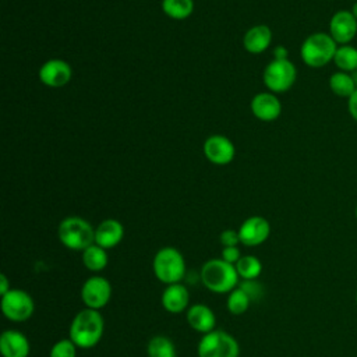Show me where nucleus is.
Returning <instances> with one entry per match:
<instances>
[{
	"label": "nucleus",
	"instance_id": "f704fd0d",
	"mask_svg": "<svg viewBox=\"0 0 357 357\" xmlns=\"http://www.w3.org/2000/svg\"><path fill=\"white\" fill-rule=\"evenodd\" d=\"M351 74V77H353V79H354V84H356V86H357V70H354L353 73H350Z\"/></svg>",
	"mask_w": 357,
	"mask_h": 357
},
{
	"label": "nucleus",
	"instance_id": "2eb2a0df",
	"mask_svg": "<svg viewBox=\"0 0 357 357\" xmlns=\"http://www.w3.org/2000/svg\"><path fill=\"white\" fill-rule=\"evenodd\" d=\"M0 351L3 357H28L29 342L20 331L8 329L0 336Z\"/></svg>",
	"mask_w": 357,
	"mask_h": 357
},
{
	"label": "nucleus",
	"instance_id": "20e7f679",
	"mask_svg": "<svg viewBox=\"0 0 357 357\" xmlns=\"http://www.w3.org/2000/svg\"><path fill=\"white\" fill-rule=\"evenodd\" d=\"M59 238L67 248L84 251L89 245L95 244V230L85 219L70 216L60 223Z\"/></svg>",
	"mask_w": 357,
	"mask_h": 357
},
{
	"label": "nucleus",
	"instance_id": "e433bc0d",
	"mask_svg": "<svg viewBox=\"0 0 357 357\" xmlns=\"http://www.w3.org/2000/svg\"><path fill=\"white\" fill-rule=\"evenodd\" d=\"M356 303H357V293H356Z\"/></svg>",
	"mask_w": 357,
	"mask_h": 357
},
{
	"label": "nucleus",
	"instance_id": "72a5a7b5",
	"mask_svg": "<svg viewBox=\"0 0 357 357\" xmlns=\"http://www.w3.org/2000/svg\"><path fill=\"white\" fill-rule=\"evenodd\" d=\"M350 11L353 13V15H354V17H356V20H357V1L351 6V10H350Z\"/></svg>",
	"mask_w": 357,
	"mask_h": 357
},
{
	"label": "nucleus",
	"instance_id": "aec40b11",
	"mask_svg": "<svg viewBox=\"0 0 357 357\" xmlns=\"http://www.w3.org/2000/svg\"><path fill=\"white\" fill-rule=\"evenodd\" d=\"M329 88L336 96L346 99L357 89L351 74L344 71H336L329 77Z\"/></svg>",
	"mask_w": 357,
	"mask_h": 357
},
{
	"label": "nucleus",
	"instance_id": "4be33fe9",
	"mask_svg": "<svg viewBox=\"0 0 357 357\" xmlns=\"http://www.w3.org/2000/svg\"><path fill=\"white\" fill-rule=\"evenodd\" d=\"M82 262L86 269L99 272L107 265V254L106 250L98 244H92L82 251Z\"/></svg>",
	"mask_w": 357,
	"mask_h": 357
},
{
	"label": "nucleus",
	"instance_id": "5701e85b",
	"mask_svg": "<svg viewBox=\"0 0 357 357\" xmlns=\"http://www.w3.org/2000/svg\"><path fill=\"white\" fill-rule=\"evenodd\" d=\"M163 13L173 20H184L191 15L194 10L192 0H163Z\"/></svg>",
	"mask_w": 357,
	"mask_h": 357
},
{
	"label": "nucleus",
	"instance_id": "0eeeda50",
	"mask_svg": "<svg viewBox=\"0 0 357 357\" xmlns=\"http://www.w3.org/2000/svg\"><path fill=\"white\" fill-rule=\"evenodd\" d=\"M296 66L287 60H272L264 71V84L272 92H284L290 89L296 81Z\"/></svg>",
	"mask_w": 357,
	"mask_h": 357
},
{
	"label": "nucleus",
	"instance_id": "393cba45",
	"mask_svg": "<svg viewBox=\"0 0 357 357\" xmlns=\"http://www.w3.org/2000/svg\"><path fill=\"white\" fill-rule=\"evenodd\" d=\"M234 266L238 276L243 279H257L262 271L261 261L252 255L241 257Z\"/></svg>",
	"mask_w": 357,
	"mask_h": 357
},
{
	"label": "nucleus",
	"instance_id": "1a4fd4ad",
	"mask_svg": "<svg viewBox=\"0 0 357 357\" xmlns=\"http://www.w3.org/2000/svg\"><path fill=\"white\" fill-rule=\"evenodd\" d=\"M112 297V286L107 279L102 276L89 278L81 289V298L86 308L99 310L105 307Z\"/></svg>",
	"mask_w": 357,
	"mask_h": 357
},
{
	"label": "nucleus",
	"instance_id": "39448f33",
	"mask_svg": "<svg viewBox=\"0 0 357 357\" xmlns=\"http://www.w3.org/2000/svg\"><path fill=\"white\" fill-rule=\"evenodd\" d=\"M155 276L166 283H180L185 273V262L181 252L173 247L160 248L153 257L152 262Z\"/></svg>",
	"mask_w": 357,
	"mask_h": 357
},
{
	"label": "nucleus",
	"instance_id": "cd10ccee",
	"mask_svg": "<svg viewBox=\"0 0 357 357\" xmlns=\"http://www.w3.org/2000/svg\"><path fill=\"white\" fill-rule=\"evenodd\" d=\"M240 289L250 297L251 301H257L262 297L264 294V287L259 282L255 279H244L240 284Z\"/></svg>",
	"mask_w": 357,
	"mask_h": 357
},
{
	"label": "nucleus",
	"instance_id": "2f4dec72",
	"mask_svg": "<svg viewBox=\"0 0 357 357\" xmlns=\"http://www.w3.org/2000/svg\"><path fill=\"white\" fill-rule=\"evenodd\" d=\"M289 52L284 46H276L273 49V60H287Z\"/></svg>",
	"mask_w": 357,
	"mask_h": 357
},
{
	"label": "nucleus",
	"instance_id": "a211bd4d",
	"mask_svg": "<svg viewBox=\"0 0 357 357\" xmlns=\"http://www.w3.org/2000/svg\"><path fill=\"white\" fill-rule=\"evenodd\" d=\"M187 322L197 332L208 333L213 331L216 318L209 307L204 304H194L187 310Z\"/></svg>",
	"mask_w": 357,
	"mask_h": 357
},
{
	"label": "nucleus",
	"instance_id": "ddd939ff",
	"mask_svg": "<svg viewBox=\"0 0 357 357\" xmlns=\"http://www.w3.org/2000/svg\"><path fill=\"white\" fill-rule=\"evenodd\" d=\"M39 78L47 86H64L71 79V67L64 60L52 59L40 67Z\"/></svg>",
	"mask_w": 357,
	"mask_h": 357
},
{
	"label": "nucleus",
	"instance_id": "412c9836",
	"mask_svg": "<svg viewBox=\"0 0 357 357\" xmlns=\"http://www.w3.org/2000/svg\"><path fill=\"white\" fill-rule=\"evenodd\" d=\"M333 63L339 68V71L353 73L354 70H357V47L351 45L337 46Z\"/></svg>",
	"mask_w": 357,
	"mask_h": 357
},
{
	"label": "nucleus",
	"instance_id": "7ed1b4c3",
	"mask_svg": "<svg viewBox=\"0 0 357 357\" xmlns=\"http://www.w3.org/2000/svg\"><path fill=\"white\" fill-rule=\"evenodd\" d=\"M201 280L213 293H230L238 280L233 264L220 259H209L201 269Z\"/></svg>",
	"mask_w": 357,
	"mask_h": 357
},
{
	"label": "nucleus",
	"instance_id": "473e14b6",
	"mask_svg": "<svg viewBox=\"0 0 357 357\" xmlns=\"http://www.w3.org/2000/svg\"><path fill=\"white\" fill-rule=\"evenodd\" d=\"M8 280H7V276L4 273L0 275V294H6L8 291Z\"/></svg>",
	"mask_w": 357,
	"mask_h": 357
},
{
	"label": "nucleus",
	"instance_id": "dca6fc26",
	"mask_svg": "<svg viewBox=\"0 0 357 357\" xmlns=\"http://www.w3.org/2000/svg\"><path fill=\"white\" fill-rule=\"evenodd\" d=\"M123 225L116 219H106L95 229V244L105 250L113 248L123 240Z\"/></svg>",
	"mask_w": 357,
	"mask_h": 357
},
{
	"label": "nucleus",
	"instance_id": "f257e3e1",
	"mask_svg": "<svg viewBox=\"0 0 357 357\" xmlns=\"http://www.w3.org/2000/svg\"><path fill=\"white\" fill-rule=\"evenodd\" d=\"M103 318L98 310L85 308L79 311L70 326V339L77 347H93L103 335Z\"/></svg>",
	"mask_w": 357,
	"mask_h": 357
},
{
	"label": "nucleus",
	"instance_id": "9b49d317",
	"mask_svg": "<svg viewBox=\"0 0 357 357\" xmlns=\"http://www.w3.org/2000/svg\"><path fill=\"white\" fill-rule=\"evenodd\" d=\"M271 233L269 222L262 216H251L244 220L238 229L240 243L248 247L262 244Z\"/></svg>",
	"mask_w": 357,
	"mask_h": 357
},
{
	"label": "nucleus",
	"instance_id": "f8f14e48",
	"mask_svg": "<svg viewBox=\"0 0 357 357\" xmlns=\"http://www.w3.org/2000/svg\"><path fill=\"white\" fill-rule=\"evenodd\" d=\"M204 152L209 162L215 165H227L234 158V145L223 135H212L204 144Z\"/></svg>",
	"mask_w": 357,
	"mask_h": 357
},
{
	"label": "nucleus",
	"instance_id": "bb28decb",
	"mask_svg": "<svg viewBox=\"0 0 357 357\" xmlns=\"http://www.w3.org/2000/svg\"><path fill=\"white\" fill-rule=\"evenodd\" d=\"M77 346L71 339H63L56 342L52 349L49 357H75Z\"/></svg>",
	"mask_w": 357,
	"mask_h": 357
},
{
	"label": "nucleus",
	"instance_id": "f3484780",
	"mask_svg": "<svg viewBox=\"0 0 357 357\" xmlns=\"http://www.w3.org/2000/svg\"><path fill=\"white\" fill-rule=\"evenodd\" d=\"M190 300V294L185 286L181 283L167 284L162 294V305L166 311L177 314L187 308Z\"/></svg>",
	"mask_w": 357,
	"mask_h": 357
},
{
	"label": "nucleus",
	"instance_id": "423d86ee",
	"mask_svg": "<svg viewBox=\"0 0 357 357\" xmlns=\"http://www.w3.org/2000/svg\"><path fill=\"white\" fill-rule=\"evenodd\" d=\"M237 340L223 331H211L198 343V357H238Z\"/></svg>",
	"mask_w": 357,
	"mask_h": 357
},
{
	"label": "nucleus",
	"instance_id": "c85d7f7f",
	"mask_svg": "<svg viewBox=\"0 0 357 357\" xmlns=\"http://www.w3.org/2000/svg\"><path fill=\"white\" fill-rule=\"evenodd\" d=\"M220 243L225 247H234L237 245V243H240V237H238V231L234 230H225L220 233Z\"/></svg>",
	"mask_w": 357,
	"mask_h": 357
},
{
	"label": "nucleus",
	"instance_id": "a878e982",
	"mask_svg": "<svg viewBox=\"0 0 357 357\" xmlns=\"http://www.w3.org/2000/svg\"><path fill=\"white\" fill-rule=\"evenodd\" d=\"M250 303V297L240 287L233 289L227 297V310L234 315H240L247 311Z\"/></svg>",
	"mask_w": 357,
	"mask_h": 357
},
{
	"label": "nucleus",
	"instance_id": "f03ea898",
	"mask_svg": "<svg viewBox=\"0 0 357 357\" xmlns=\"http://www.w3.org/2000/svg\"><path fill=\"white\" fill-rule=\"evenodd\" d=\"M337 46L339 45L329 33L315 32L304 39L300 49V56L308 67L321 68L329 61H333Z\"/></svg>",
	"mask_w": 357,
	"mask_h": 357
},
{
	"label": "nucleus",
	"instance_id": "b1692460",
	"mask_svg": "<svg viewBox=\"0 0 357 357\" xmlns=\"http://www.w3.org/2000/svg\"><path fill=\"white\" fill-rule=\"evenodd\" d=\"M149 357H176V349L170 339L166 336H153L146 346Z\"/></svg>",
	"mask_w": 357,
	"mask_h": 357
},
{
	"label": "nucleus",
	"instance_id": "6ab92c4d",
	"mask_svg": "<svg viewBox=\"0 0 357 357\" xmlns=\"http://www.w3.org/2000/svg\"><path fill=\"white\" fill-rule=\"evenodd\" d=\"M272 32L266 25H255L244 35V47L250 53H262L271 45Z\"/></svg>",
	"mask_w": 357,
	"mask_h": 357
},
{
	"label": "nucleus",
	"instance_id": "9d476101",
	"mask_svg": "<svg viewBox=\"0 0 357 357\" xmlns=\"http://www.w3.org/2000/svg\"><path fill=\"white\" fill-rule=\"evenodd\" d=\"M329 35L339 46L350 45L357 36V20L350 10H339L331 17Z\"/></svg>",
	"mask_w": 357,
	"mask_h": 357
},
{
	"label": "nucleus",
	"instance_id": "6e6552de",
	"mask_svg": "<svg viewBox=\"0 0 357 357\" xmlns=\"http://www.w3.org/2000/svg\"><path fill=\"white\" fill-rule=\"evenodd\" d=\"M35 310L32 297L21 289H10L1 296V311L10 321L21 322L28 319Z\"/></svg>",
	"mask_w": 357,
	"mask_h": 357
},
{
	"label": "nucleus",
	"instance_id": "c756f323",
	"mask_svg": "<svg viewBox=\"0 0 357 357\" xmlns=\"http://www.w3.org/2000/svg\"><path fill=\"white\" fill-rule=\"evenodd\" d=\"M240 258H241V255H240V250L237 248V245H234V247H223V250H222V259L223 261L236 265V262Z\"/></svg>",
	"mask_w": 357,
	"mask_h": 357
},
{
	"label": "nucleus",
	"instance_id": "7c9ffc66",
	"mask_svg": "<svg viewBox=\"0 0 357 357\" xmlns=\"http://www.w3.org/2000/svg\"><path fill=\"white\" fill-rule=\"evenodd\" d=\"M347 112L350 117L357 121V89L347 98Z\"/></svg>",
	"mask_w": 357,
	"mask_h": 357
},
{
	"label": "nucleus",
	"instance_id": "4468645a",
	"mask_svg": "<svg viewBox=\"0 0 357 357\" xmlns=\"http://www.w3.org/2000/svg\"><path fill=\"white\" fill-rule=\"evenodd\" d=\"M251 110L257 119L262 121H273L282 113V103L273 93L262 92L252 98Z\"/></svg>",
	"mask_w": 357,
	"mask_h": 357
},
{
	"label": "nucleus",
	"instance_id": "c9c22d12",
	"mask_svg": "<svg viewBox=\"0 0 357 357\" xmlns=\"http://www.w3.org/2000/svg\"><path fill=\"white\" fill-rule=\"evenodd\" d=\"M356 218H357V205H356Z\"/></svg>",
	"mask_w": 357,
	"mask_h": 357
}]
</instances>
